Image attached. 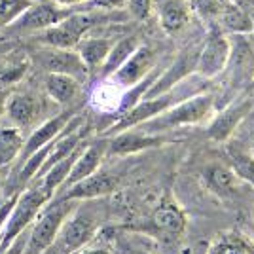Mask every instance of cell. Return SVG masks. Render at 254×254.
Listing matches in <instances>:
<instances>
[{
    "mask_svg": "<svg viewBox=\"0 0 254 254\" xmlns=\"http://www.w3.org/2000/svg\"><path fill=\"white\" fill-rule=\"evenodd\" d=\"M31 182L32 186L19 191L17 201H15L10 216L6 220V226L2 230V235H0V251H4L17 235H21L25 230H29V226L40 214V211L46 207V203L52 199V195L46 191V188L40 184V180H31Z\"/></svg>",
    "mask_w": 254,
    "mask_h": 254,
    "instance_id": "2",
    "label": "cell"
},
{
    "mask_svg": "<svg viewBox=\"0 0 254 254\" xmlns=\"http://www.w3.org/2000/svg\"><path fill=\"white\" fill-rule=\"evenodd\" d=\"M17 195H19L17 190L8 191V193H0V235H2V230H4V226H6V220H8V216H10L13 205L17 201Z\"/></svg>",
    "mask_w": 254,
    "mask_h": 254,
    "instance_id": "28",
    "label": "cell"
},
{
    "mask_svg": "<svg viewBox=\"0 0 254 254\" xmlns=\"http://www.w3.org/2000/svg\"><path fill=\"white\" fill-rule=\"evenodd\" d=\"M230 159H232V169L237 177L247 180L254 188V156L247 154L241 150H230Z\"/></svg>",
    "mask_w": 254,
    "mask_h": 254,
    "instance_id": "25",
    "label": "cell"
},
{
    "mask_svg": "<svg viewBox=\"0 0 254 254\" xmlns=\"http://www.w3.org/2000/svg\"><path fill=\"white\" fill-rule=\"evenodd\" d=\"M74 203L70 199H61L59 203H52L48 209H42L40 214L29 226V235L23 254H44L52 249L57 241V235L66 216L72 212Z\"/></svg>",
    "mask_w": 254,
    "mask_h": 254,
    "instance_id": "3",
    "label": "cell"
},
{
    "mask_svg": "<svg viewBox=\"0 0 254 254\" xmlns=\"http://www.w3.org/2000/svg\"><path fill=\"white\" fill-rule=\"evenodd\" d=\"M233 254H249V253H245L241 249H233Z\"/></svg>",
    "mask_w": 254,
    "mask_h": 254,
    "instance_id": "35",
    "label": "cell"
},
{
    "mask_svg": "<svg viewBox=\"0 0 254 254\" xmlns=\"http://www.w3.org/2000/svg\"><path fill=\"white\" fill-rule=\"evenodd\" d=\"M154 68H156V50L152 46L140 44L112 76H114L116 84L124 85V87H131L137 82H140Z\"/></svg>",
    "mask_w": 254,
    "mask_h": 254,
    "instance_id": "10",
    "label": "cell"
},
{
    "mask_svg": "<svg viewBox=\"0 0 254 254\" xmlns=\"http://www.w3.org/2000/svg\"><path fill=\"white\" fill-rule=\"evenodd\" d=\"M127 0H87L82 4L84 10H103V11H118L126 8Z\"/></svg>",
    "mask_w": 254,
    "mask_h": 254,
    "instance_id": "29",
    "label": "cell"
},
{
    "mask_svg": "<svg viewBox=\"0 0 254 254\" xmlns=\"http://www.w3.org/2000/svg\"><path fill=\"white\" fill-rule=\"evenodd\" d=\"M27 235H29V230H25L21 235H17V237H15L4 251H0V254H23V251H25V243H27Z\"/></svg>",
    "mask_w": 254,
    "mask_h": 254,
    "instance_id": "30",
    "label": "cell"
},
{
    "mask_svg": "<svg viewBox=\"0 0 254 254\" xmlns=\"http://www.w3.org/2000/svg\"><path fill=\"white\" fill-rule=\"evenodd\" d=\"M112 44H114V40L105 38V36H84L74 50L87 66V70L93 72V70H99L101 64L105 63Z\"/></svg>",
    "mask_w": 254,
    "mask_h": 254,
    "instance_id": "19",
    "label": "cell"
},
{
    "mask_svg": "<svg viewBox=\"0 0 254 254\" xmlns=\"http://www.w3.org/2000/svg\"><path fill=\"white\" fill-rule=\"evenodd\" d=\"M72 116H76L74 110H64L61 114L50 118L48 122H44L40 127H36V129L32 131L31 137L27 138L25 144H23L21 156H19L21 161L29 158L31 154H34L38 148H42L48 142H52V140H55V138L59 137L64 131V127L68 126V122L72 120Z\"/></svg>",
    "mask_w": 254,
    "mask_h": 254,
    "instance_id": "14",
    "label": "cell"
},
{
    "mask_svg": "<svg viewBox=\"0 0 254 254\" xmlns=\"http://www.w3.org/2000/svg\"><path fill=\"white\" fill-rule=\"evenodd\" d=\"M78 254H110L106 249H85V251H80Z\"/></svg>",
    "mask_w": 254,
    "mask_h": 254,
    "instance_id": "34",
    "label": "cell"
},
{
    "mask_svg": "<svg viewBox=\"0 0 254 254\" xmlns=\"http://www.w3.org/2000/svg\"><path fill=\"white\" fill-rule=\"evenodd\" d=\"M137 254H148V253H137Z\"/></svg>",
    "mask_w": 254,
    "mask_h": 254,
    "instance_id": "37",
    "label": "cell"
},
{
    "mask_svg": "<svg viewBox=\"0 0 254 254\" xmlns=\"http://www.w3.org/2000/svg\"><path fill=\"white\" fill-rule=\"evenodd\" d=\"M138 46H140V38H138V34H127V36H124V38L116 40V42L112 44V48H110L108 55H106L105 63L101 64L99 74L103 76V78L112 76L118 68L126 63L127 59H129V55L135 52Z\"/></svg>",
    "mask_w": 254,
    "mask_h": 254,
    "instance_id": "20",
    "label": "cell"
},
{
    "mask_svg": "<svg viewBox=\"0 0 254 254\" xmlns=\"http://www.w3.org/2000/svg\"><path fill=\"white\" fill-rule=\"evenodd\" d=\"M52 2L57 6H63V8H72V6H82L87 0H52Z\"/></svg>",
    "mask_w": 254,
    "mask_h": 254,
    "instance_id": "32",
    "label": "cell"
},
{
    "mask_svg": "<svg viewBox=\"0 0 254 254\" xmlns=\"http://www.w3.org/2000/svg\"><path fill=\"white\" fill-rule=\"evenodd\" d=\"M106 148H108V140L85 142V146L82 148L80 156L76 158L72 169H70L68 177H66V180H64L63 188H68V186H72V184H76V182H80V180L85 179V177L93 175V173L99 169V165H101L103 158H105Z\"/></svg>",
    "mask_w": 254,
    "mask_h": 254,
    "instance_id": "15",
    "label": "cell"
},
{
    "mask_svg": "<svg viewBox=\"0 0 254 254\" xmlns=\"http://www.w3.org/2000/svg\"><path fill=\"white\" fill-rule=\"evenodd\" d=\"M220 19H222L224 29H228V32H232V34L253 32V17L235 2H226L224 4L222 11H220Z\"/></svg>",
    "mask_w": 254,
    "mask_h": 254,
    "instance_id": "24",
    "label": "cell"
},
{
    "mask_svg": "<svg viewBox=\"0 0 254 254\" xmlns=\"http://www.w3.org/2000/svg\"><path fill=\"white\" fill-rule=\"evenodd\" d=\"M188 4L184 0H165L159 6V25L167 32L180 31L188 23Z\"/></svg>",
    "mask_w": 254,
    "mask_h": 254,
    "instance_id": "23",
    "label": "cell"
},
{
    "mask_svg": "<svg viewBox=\"0 0 254 254\" xmlns=\"http://www.w3.org/2000/svg\"><path fill=\"white\" fill-rule=\"evenodd\" d=\"M209 254H233V249L232 247H228V245H224V243H218V245H214V247H212Z\"/></svg>",
    "mask_w": 254,
    "mask_h": 254,
    "instance_id": "33",
    "label": "cell"
},
{
    "mask_svg": "<svg viewBox=\"0 0 254 254\" xmlns=\"http://www.w3.org/2000/svg\"><path fill=\"white\" fill-rule=\"evenodd\" d=\"M205 186L218 197H230L237 190V175L224 163H211L203 169Z\"/></svg>",
    "mask_w": 254,
    "mask_h": 254,
    "instance_id": "17",
    "label": "cell"
},
{
    "mask_svg": "<svg viewBox=\"0 0 254 254\" xmlns=\"http://www.w3.org/2000/svg\"><path fill=\"white\" fill-rule=\"evenodd\" d=\"M80 84L76 78L66 74H53L48 72L46 76V93L52 97L57 105H70L80 93Z\"/></svg>",
    "mask_w": 254,
    "mask_h": 254,
    "instance_id": "21",
    "label": "cell"
},
{
    "mask_svg": "<svg viewBox=\"0 0 254 254\" xmlns=\"http://www.w3.org/2000/svg\"><path fill=\"white\" fill-rule=\"evenodd\" d=\"M165 138L158 135V133H146V131H140V129H126V131H120L116 135H112V138L108 140V148L106 152L112 154V156H129V154H137L142 150L154 148L163 144Z\"/></svg>",
    "mask_w": 254,
    "mask_h": 254,
    "instance_id": "11",
    "label": "cell"
},
{
    "mask_svg": "<svg viewBox=\"0 0 254 254\" xmlns=\"http://www.w3.org/2000/svg\"><path fill=\"white\" fill-rule=\"evenodd\" d=\"M254 101L253 99H243L235 105L226 106L218 116L211 122V126L207 127V135L216 140V142H224L232 137V133L237 129V126L245 120V116L253 110Z\"/></svg>",
    "mask_w": 254,
    "mask_h": 254,
    "instance_id": "13",
    "label": "cell"
},
{
    "mask_svg": "<svg viewBox=\"0 0 254 254\" xmlns=\"http://www.w3.org/2000/svg\"><path fill=\"white\" fill-rule=\"evenodd\" d=\"M6 116L10 118L11 126L25 129L34 122V118L38 116V105L36 99L25 93H10L6 101Z\"/></svg>",
    "mask_w": 254,
    "mask_h": 254,
    "instance_id": "18",
    "label": "cell"
},
{
    "mask_svg": "<svg viewBox=\"0 0 254 254\" xmlns=\"http://www.w3.org/2000/svg\"><path fill=\"white\" fill-rule=\"evenodd\" d=\"M126 8L137 21H146L154 11V0H127Z\"/></svg>",
    "mask_w": 254,
    "mask_h": 254,
    "instance_id": "27",
    "label": "cell"
},
{
    "mask_svg": "<svg viewBox=\"0 0 254 254\" xmlns=\"http://www.w3.org/2000/svg\"><path fill=\"white\" fill-rule=\"evenodd\" d=\"M226 68H230V82L235 87L251 84L254 78V48L245 34H233L232 52Z\"/></svg>",
    "mask_w": 254,
    "mask_h": 254,
    "instance_id": "9",
    "label": "cell"
},
{
    "mask_svg": "<svg viewBox=\"0 0 254 254\" xmlns=\"http://www.w3.org/2000/svg\"><path fill=\"white\" fill-rule=\"evenodd\" d=\"M251 154H253V156H254V144H253V146H251Z\"/></svg>",
    "mask_w": 254,
    "mask_h": 254,
    "instance_id": "36",
    "label": "cell"
},
{
    "mask_svg": "<svg viewBox=\"0 0 254 254\" xmlns=\"http://www.w3.org/2000/svg\"><path fill=\"white\" fill-rule=\"evenodd\" d=\"M25 138L19 127L0 126V167H8L21 156Z\"/></svg>",
    "mask_w": 254,
    "mask_h": 254,
    "instance_id": "22",
    "label": "cell"
},
{
    "mask_svg": "<svg viewBox=\"0 0 254 254\" xmlns=\"http://www.w3.org/2000/svg\"><path fill=\"white\" fill-rule=\"evenodd\" d=\"M186 228V218L175 201H163L152 216V232L161 239L173 241L182 235Z\"/></svg>",
    "mask_w": 254,
    "mask_h": 254,
    "instance_id": "16",
    "label": "cell"
},
{
    "mask_svg": "<svg viewBox=\"0 0 254 254\" xmlns=\"http://www.w3.org/2000/svg\"><path fill=\"white\" fill-rule=\"evenodd\" d=\"M8 97H10V91L4 85H0V118L6 112V101H8Z\"/></svg>",
    "mask_w": 254,
    "mask_h": 254,
    "instance_id": "31",
    "label": "cell"
},
{
    "mask_svg": "<svg viewBox=\"0 0 254 254\" xmlns=\"http://www.w3.org/2000/svg\"><path fill=\"white\" fill-rule=\"evenodd\" d=\"M31 6L32 0H0V29L10 27Z\"/></svg>",
    "mask_w": 254,
    "mask_h": 254,
    "instance_id": "26",
    "label": "cell"
},
{
    "mask_svg": "<svg viewBox=\"0 0 254 254\" xmlns=\"http://www.w3.org/2000/svg\"><path fill=\"white\" fill-rule=\"evenodd\" d=\"M212 106H214V97L211 93H197L191 95L184 101H180L171 108L163 110L161 114L154 116L152 120L137 126L140 131L146 133H161V131H169L175 127L182 126H193L199 124L205 118L211 114Z\"/></svg>",
    "mask_w": 254,
    "mask_h": 254,
    "instance_id": "1",
    "label": "cell"
},
{
    "mask_svg": "<svg viewBox=\"0 0 254 254\" xmlns=\"http://www.w3.org/2000/svg\"><path fill=\"white\" fill-rule=\"evenodd\" d=\"M70 8L57 6L53 2L34 4L23 11L21 15L10 25L11 31H38V29H50L53 25L61 23L70 13Z\"/></svg>",
    "mask_w": 254,
    "mask_h": 254,
    "instance_id": "8",
    "label": "cell"
},
{
    "mask_svg": "<svg viewBox=\"0 0 254 254\" xmlns=\"http://www.w3.org/2000/svg\"><path fill=\"white\" fill-rule=\"evenodd\" d=\"M199 48H201V44H191L190 48H186L173 61L169 68L159 72V76L154 80V84L150 85L148 91L144 93L142 99H150V97H158L161 93H167L175 85H179L182 80H186L191 74H195V63H197Z\"/></svg>",
    "mask_w": 254,
    "mask_h": 254,
    "instance_id": "6",
    "label": "cell"
},
{
    "mask_svg": "<svg viewBox=\"0 0 254 254\" xmlns=\"http://www.w3.org/2000/svg\"><path fill=\"white\" fill-rule=\"evenodd\" d=\"M97 232L95 216L87 209H72V212L66 216L61 230H59V245L64 253H74L91 241V237Z\"/></svg>",
    "mask_w": 254,
    "mask_h": 254,
    "instance_id": "7",
    "label": "cell"
},
{
    "mask_svg": "<svg viewBox=\"0 0 254 254\" xmlns=\"http://www.w3.org/2000/svg\"><path fill=\"white\" fill-rule=\"evenodd\" d=\"M232 52V40L218 31L207 34V38L201 42L197 63H195V74L203 80H211L222 74Z\"/></svg>",
    "mask_w": 254,
    "mask_h": 254,
    "instance_id": "5",
    "label": "cell"
},
{
    "mask_svg": "<svg viewBox=\"0 0 254 254\" xmlns=\"http://www.w3.org/2000/svg\"><path fill=\"white\" fill-rule=\"evenodd\" d=\"M32 61L44 68L46 72H53V74H66L76 78L78 82H84L89 76V70L80 59V55L76 50H64V48H53V46H46V48H38L36 52L31 53Z\"/></svg>",
    "mask_w": 254,
    "mask_h": 254,
    "instance_id": "4",
    "label": "cell"
},
{
    "mask_svg": "<svg viewBox=\"0 0 254 254\" xmlns=\"http://www.w3.org/2000/svg\"><path fill=\"white\" fill-rule=\"evenodd\" d=\"M118 186V179L110 173H93L89 177L82 179L72 186L64 188V193L61 199H70V201H91L97 197H103L106 193L114 191Z\"/></svg>",
    "mask_w": 254,
    "mask_h": 254,
    "instance_id": "12",
    "label": "cell"
},
{
    "mask_svg": "<svg viewBox=\"0 0 254 254\" xmlns=\"http://www.w3.org/2000/svg\"><path fill=\"white\" fill-rule=\"evenodd\" d=\"M44 254H46V253H44Z\"/></svg>",
    "mask_w": 254,
    "mask_h": 254,
    "instance_id": "38",
    "label": "cell"
}]
</instances>
